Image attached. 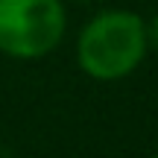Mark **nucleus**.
<instances>
[{"mask_svg": "<svg viewBox=\"0 0 158 158\" xmlns=\"http://www.w3.org/2000/svg\"><path fill=\"white\" fill-rule=\"evenodd\" d=\"M147 38H149V47H155L158 50V12H155V18L147 23Z\"/></svg>", "mask_w": 158, "mask_h": 158, "instance_id": "obj_3", "label": "nucleus"}, {"mask_svg": "<svg viewBox=\"0 0 158 158\" xmlns=\"http://www.w3.org/2000/svg\"><path fill=\"white\" fill-rule=\"evenodd\" d=\"M155 158H158V155H155Z\"/></svg>", "mask_w": 158, "mask_h": 158, "instance_id": "obj_4", "label": "nucleus"}, {"mask_svg": "<svg viewBox=\"0 0 158 158\" xmlns=\"http://www.w3.org/2000/svg\"><path fill=\"white\" fill-rule=\"evenodd\" d=\"M68 9L62 0H0V53L38 62L62 44Z\"/></svg>", "mask_w": 158, "mask_h": 158, "instance_id": "obj_2", "label": "nucleus"}, {"mask_svg": "<svg viewBox=\"0 0 158 158\" xmlns=\"http://www.w3.org/2000/svg\"><path fill=\"white\" fill-rule=\"evenodd\" d=\"M149 53L147 21L132 9H102L76 35V64L94 82H120Z\"/></svg>", "mask_w": 158, "mask_h": 158, "instance_id": "obj_1", "label": "nucleus"}]
</instances>
